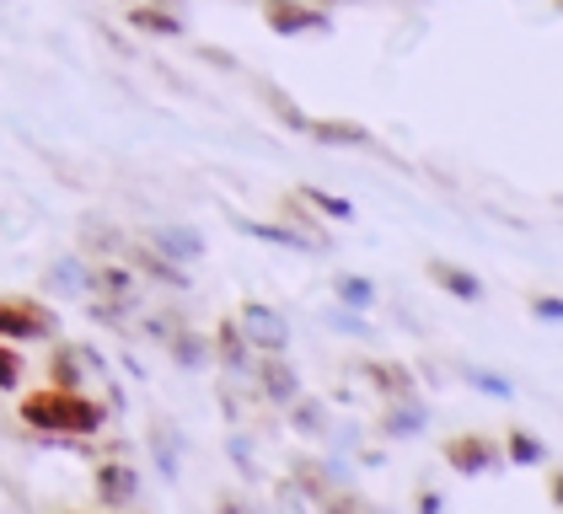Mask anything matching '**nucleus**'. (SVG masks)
<instances>
[{
    "label": "nucleus",
    "instance_id": "obj_1",
    "mask_svg": "<svg viewBox=\"0 0 563 514\" xmlns=\"http://www.w3.org/2000/svg\"><path fill=\"white\" fill-rule=\"evenodd\" d=\"M22 424L44 428V434H97V428L108 424V413L91 396H81V391L48 386V391L22 396Z\"/></svg>",
    "mask_w": 563,
    "mask_h": 514
},
{
    "label": "nucleus",
    "instance_id": "obj_2",
    "mask_svg": "<svg viewBox=\"0 0 563 514\" xmlns=\"http://www.w3.org/2000/svg\"><path fill=\"white\" fill-rule=\"evenodd\" d=\"M59 333V316L48 311L44 300H5L0 305V338L16 343H44Z\"/></svg>",
    "mask_w": 563,
    "mask_h": 514
},
{
    "label": "nucleus",
    "instance_id": "obj_3",
    "mask_svg": "<svg viewBox=\"0 0 563 514\" xmlns=\"http://www.w3.org/2000/svg\"><path fill=\"white\" fill-rule=\"evenodd\" d=\"M236 327H242V338L253 343V348H263V354H285V348H290V322H285L274 305H263V300H247V305H242Z\"/></svg>",
    "mask_w": 563,
    "mask_h": 514
},
{
    "label": "nucleus",
    "instance_id": "obj_4",
    "mask_svg": "<svg viewBox=\"0 0 563 514\" xmlns=\"http://www.w3.org/2000/svg\"><path fill=\"white\" fill-rule=\"evenodd\" d=\"M263 16L279 38H301V33H328V11L322 5H306V0H263Z\"/></svg>",
    "mask_w": 563,
    "mask_h": 514
},
{
    "label": "nucleus",
    "instance_id": "obj_5",
    "mask_svg": "<svg viewBox=\"0 0 563 514\" xmlns=\"http://www.w3.org/2000/svg\"><path fill=\"white\" fill-rule=\"evenodd\" d=\"M134 493H140V471L134 467H124V461H102L97 467V499L108 510H130Z\"/></svg>",
    "mask_w": 563,
    "mask_h": 514
},
{
    "label": "nucleus",
    "instance_id": "obj_6",
    "mask_svg": "<svg viewBox=\"0 0 563 514\" xmlns=\"http://www.w3.org/2000/svg\"><path fill=\"white\" fill-rule=\"evenodd\" d=\"M445 461L456 471H467V477H477V471L499 467V450L483 434H462V439H445Z\"/></svg>",
    "mask_w": 563,
    "mask_h": 514
},
{
    "label": "nucleus",
    "instance_id": "obj_7",
    "mask_svg": "<svg viewBox=\"0 0 563 514\" xmlns=\"http://www.w3.org/2000/svg\"><path fill=\"white\" fill-rule=\"evenodd\" d=\"M242 231H247L253 242H274V247H290V253H322L317 236H306L296 225H279V220H242Z\"/></svg>",
    "mask_w": 563,
    "mask_h": 514
},
{
    "label": "nucleus",
    "instance_id": "obj_8",
    "mask_svg": "<svg viewBox=\"0 0 563 514\" xmlns=\"http://www.w3.org/2000/svg\"><path fill=\"white\" fill-rule=\"evenodd\" d=\"M151 242H156V253L173 257V262H199L205 257V236L188 231V225H162V231H151Z\"/></svg>",
    "mask_w": 563,
    "mask_h": 514
},
{
    "label": "nucleus",
    "instance_id": "obj_9",
    "mask_svg": "<svg viewBox=\"0 0 563 514\" xmlns=\"http://www.w3.org/2000/svg\"><path fill=\"white\" fill-rule=\"evenodd\" d=\"M258 381H263V396H268L274 407H290V402L301 396V376H296L279 354H274L268 365H258Z\"/></svg>",
    "mask_w": 563,
    "mask_h": 514
},
{
    "label": "nucleus",
    "instance_id": "obj_10",
    "mask_svg": "<svg viewBox=\"0 0 563 514\" xmlns=\"http://www.w3.org/2000/svg\"><path fill=\"white\" fill-rule=\"evenodd\" d=\"M430 424V413H424V402H413V396H397L387 407V418H382V434L387 439H413V434H424Z\"/></svg>",
    "mask_w": 563,
    "mask_h": 514
},
{
    "label": "nucleus",
    "instance_id": "obj_11",
    "mask_svg": "<svg viewBox=\"0 0 563 514\" xmlns=\"http://www.w3.org/2000/svg\"><path fill=\"white\" fill-rule=\"evenodd\" d=\"M430 279L440 284V290H451L456 300H483V284H477V273L456 268V262H430Z\"/></svg>",
    "mask_w": 563,
    "mask_h": 514
},
{
    "label": "nucleus",
    "instance_id": "obj_12",
    "mask_svg": "<svg viewBox=\"0 0 563 514\" xmlns=\"http://www.w3.org/2000/svg\"><path fill=\"white\" fill-rule=\"evenodd\" d=\"M130 22L140 27V33H156V38H177V33H183V16H177V11H162V5H151V0L134 5Z\"/></svg>",
    "mask_w": 563,
    "mask_h": 514
},
{
    "label": "nucleus",
    "instance_id": "obj_13",
    "mask_svg": "<svg viewBox=\"0 0 563 514\" xmlns=\"http://www.w3.org/2000/svg\"><path fill=\"white\" fill-rule=\"evenodd\" d=\"M306 134L322 139V145H371V134L360 124H344V119H317V124L306 119Z\"/></svg>",
    "mask_w": 563,
    "mask_h": 514
},
{
    "label": "nucleus",
    "instance_id": "obj_14",
    "mask_svg": "<svg viewBox=\"0 0 563 514\" xmlns=\"http://www.w3.org/2000/svg\"><path fill=\"white\" fill-rule=\"evenodd\" d=\"M216 348H220V359H225V365H231V370H253V354H247V348H253V343L242 338V327H236V322H231V316H225V322H220V333H216Z\"/></svg>",
    "mask_w": 563,
    "mask_h": 514
},
{
    "label": "nucleus",
    "instance_id": "obj_15",
    "mask_svg": "<svg viewBox=\"0 0 563 514\" xmlns=\"http://www.w3.org/2000/svg\"><path fill=\"white\" fill-rule=\"evenodd\" d=\"M365 376L382 386L387 396H413V376H408L402 365H391V359H371V365H365Z\"/></svg>",
    "mask_w": 563,
    "mask_h": 514
},
{
    "label": "nucleus",
    "instance_id": "obj_16",
    "mask_svg": "<svg viewBox=\"0 0 563 514\" xmlns=\"http://www.w3.org/2000/svg\"><path fill=\"white\" fill-rule=\"evenodd\" d=\"M333 290H339V300L354 305V311H365V305L376 300V284H371L365 273H339V279H333Z\"/></svg>",
    "mask_w": 563,
    "mask_h": 514
},
{
    "label": "nucleus",
    "instance_id": "obj_17",
    "mask_svg": "<svg viewBox=\"0 0 563 514\" xmlns=\"http://www.w3.org/2000/svg\"><path fill=\"white\" fill-rule=\"evenodd\" d=\"M290 424H296V434H322L328 428V407L311 402V396H296L290 402Z\"/></svg>",
    "mask_w": 563,
    "mask_h": 514
},
{
    "label": "nucleus",
    "instance_id": "obj_18",
    "mask_svg": "<svg viewBox=\"0 0 563 514\" xmlns=\"http://www.w3.org/2000/svg\"><path fill=\"white\" fill-rule=\"evenodd\" d=\"M151 450H156V467H162V477L173 482V477H177V428H167V424L151 428Z\"/></svg>",
    "mask_w": 563,
    "mask_h": 514
},
{
    "label": "nucleus",
    "instance_id": "obj_19",
    "mask_svg": "<svg viewBox=\"0 0 563 514\" xmlns=\"http://www.w3.org/2000/svg\"><path fill=\"white\" fill-rule=\"evenodd\" d=\"M48 284H54V290H70V295H81V290L91 284V273L81 268V257H65V262H54Z\"/></svg>",
    "mask_w": 563,
    "mask_h": 514
},
{
    "label": "nucleus",
    "instance_id": "obj_20",
    "mask_svg": "<svg viewBox=\"0 0 563 514\" xmlns=\"http://www.w3.org/2000/svg\"><path fill=\"white\" fill-rule=\"evenodd\" d=\"M134 262H140V268H145L151 279L173 284V290H183V284H188V273H183V268H173V257H162V253H140Z\"/></svg>",
    "mask_w": 563,
    "mask_h": 514
},
{
    "label": "nucleus",
    "instance_id": "obj_21",
    "mask_svg": "<svg viewBox=\"0 0 563 514\" xmlns=\"http://www.w3.org/2000/svg\"><path fill=\"white\" fill-rule=\"evenodd\" d=\"M306 204H317V210L328 214V220H354V204L349 199H339V193H322V188H301Z\"/></svg>",
    "mask_w": 563,
    "mask_h": 514
},
{
    "label": "nucleus",
    "instance_id": "obj_22",
    "mask_svg": "<svg viewBox=\"0 0 563 514\" xmlns=\"http://www.w3.org/2000/svg\"><path fill=\"white\" fill-rule=\"evenodd\" d=\"M173 359H177V365H205V359H210V343L194 338V333H177V338H173Z\"/></svg>",
    "mask_w": 563,
    "mask_h": 514
},
{
    "label": "nucleus",
    "instance_id": "obj_23",
    "mask_svg": "<svg viewBox=\"0 0 563 514\" xmlns=\"http://www.w3.org/2000/svg\"><path fill=\"white\" fill-rule=\"evenodd\" d=\"M48 376H54V386H65V391H81V376H76V348H59V354H54V365H48Z\"/></svg>",
    "mask_w": 563,
    "mask_h": 514
},
{
    "label": "nucleus",
    "instance_id": "obj_24",
    "mask_svg": "<svg viewBox=\"0 0 563 514\" xmlns=\"http://www.w3.org/2000/svg\"><path fill=\"white\" fill-rule=\"evenodd\" d=\"M542 456H548V450H542V439H531L526 428L510 434V461H516V467H531V461H542Z\"/></svg>",
    "mask_w": 563,
    "mask_h": 514
},
{
    "label": "nucleus",
    "instance_id": "obj_25",
    "mask_svg": "<svg viewBox=\"0 0 563 514\" xmlns=\"http://www.w3.org/2000/svg\"><path fill=\"white\" fill-rule=\"evenodd\" d=\"M22 386V354L0 343V391H16Z\"/></svg>",
    "mask_w": 563,
    "mask_h": 514
},
{
    "label": "nucleus",
    "instance_id": "obj_26",
    "mask_svg": "<svg viewBox=\"0 0 563 514\" xmlns=\"http://www.w3.org/2000/svg\"><path fill=\"white\" fill-rule=\"evenodd\" d=\"M263 97H268V108H274V113H279V119H285V124H290V128H306L301 108H296V102H290L285 91H263Z\"/></svg>",
    "mask_w": 563,
    "mask_h": 514
},
{
    "label": "nucleus",
    "instance_id": "obj_27",
    "mask_svg": "<svg viewBox=\"0 0 563 514\" xmlns=\"http://www.w3.org/2000/svg\"><path fill=\"white\" fill-rule=\"evenodd\" d=\"M467 381H473L477 391H494V396H516V386L505 381V376H494V370H467Z\"/></svg>",
    "mask_w": 563,
    "mask_h": 514
},
{
    "label": "nucleus",
    "instance_id": "obj_28",
    "mask_svg": "<svg viewBox=\"0 0 563 514\" xmlns=\"http://www.w3.org/2000/svg\"><path fill=\"white\" fill-rule=\"evenodd\" d=\"M328 322H333L339 333H349V338H371V327H365L354 311H328Z\"/></svg>",
    "mask_w": 563,
    "mask_h": 514
},
{
    "label": "nucleus",
    "instance_id": "obj_29",
    "mask_svg": "<svg viewBox=\"0 0 563 514\" xmlns=\"http://www.w3.org/2000/svg\"><path fill=\"white\" fill-rule=\"evenodd\" d=\"M531 316H537V322H563V300L559 295H537L531 300Z\"/></svg>",
    "mask_w": 563,
    "mask_h": 514
},
{
    "label": "nucleus",
    "instance_id": "obj_30",
    "mask_svg": "<svg viewBox=\"0 0 563 514\" xmlns=\"http://www.w3.org/2000/svg\"><path fill=\"white\" fill-rule=\"evenodd\" d=\"M553 504H559V510H563V471H559V477H553Z\"/></svg>",
    "mask_w": 563,
    "mask_h": 514
}]
</instances>
